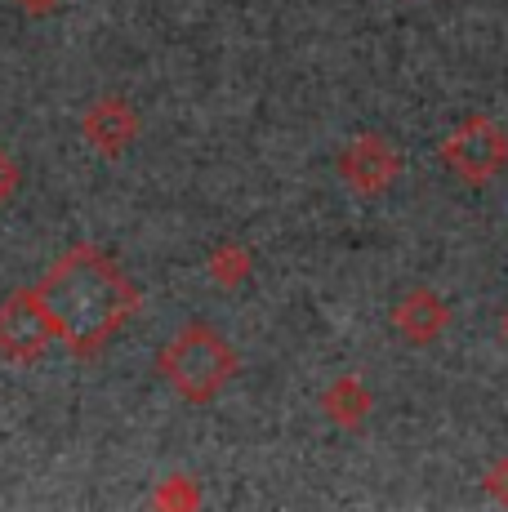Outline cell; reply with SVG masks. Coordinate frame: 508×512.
I'll return each instance as SVG.
<instances>
[{"instance_id":"cell-1","label":"cell","mask_w":508,"mask_h":512,"mask_svg":"<svg viewBox=\"0 0 508 512\" xmlns=\"http://www.w3.org/2000/svg\"><path fill=\"white\" fill-rule=\"evenodd\" d=\"M36 299L54 339L81 361L99 357L112 334L139 312V290L99 245H72L58 254L54 268L36 281Z\"/></svg>"},{"instance_id":"cell-2","label":"cell","mask_w":508,"mask_h":512,"mask_svg":"<svg viewBox=\"0 0 508 512\" xmlns=\"http://www.w3.org/2000/svg\"><path fill=\"white\" fill-rule=\"evenodd\" d=\"M156 370H161V379L170 383L183 401L210 406V401L232 383V374H237V352H232V343L214 326L192 321V326H183L161 348Z\"/></svg>"},{"instance_id":"cell-3","label":"cell","mask_w":508,"mask_h":512,"mask_svg":"<svg viewBox=\"0 0 508 512\" xmlns=\"http://www.w3.org/2000/svg\"><path fill=\"white\" fill-rule=\"evenodd\" d=\"M442 161L455 179L482 187L508 165V134L491 116H468L464 125H455L451 139L442 143Z\"/></svg>"},{"instance_id":"cell-4","label":"cell","mask_w":508,"mask_h":512,"mask_svg":"<svg viewBox=\"0 0 508 512\" xmlns=\"http://www.w3.org/2000/svg\"><path fill=\"white\" fill-rule=\"evenodd\" d=\"M50 339H54V326L45 317L41 299H36V285L0 299V357L23 361V366L27 361H41Z\"/></svg>"},{"instance_id":"cell-5","label":"cell","mask_w":508,"mask_h":512,"mask_svg":"<svg viewBox=\"0 0 508 512\" xmlns=\"http://www.w3.org/2000/svg\"><path fill=\"white\" fill-rule=\"evenodd\" d=\"M339 174H344V183L353 187V192L379 196L388 183L397 179V174H402V156H397L384 139L366 134V139L348 143V152L339 156Z\"/></svg>"},{"instance_id":"cell-6","label":"cell","mask_w":508,"mask_h":512,"mask_svg":"<svg viewBox=\"0 0 508 512\" xmlns=\"http://www.w3.org/2000/svg\"><path fill=\"white\" fill-rule=\"evenodd\" d=\"M81 134H85V143H90L94 152H103V156H121L125 147L139 139V112H134V107L125 103L121 94H103L99 103H94L90 112H85Z\"/></svg>"},{"instance_id":"cell-7","label":"cell","mask_w":508,"mask_h":512,"mask_svg":"<svg viewBox=\"0 0 508 512\" xmlns=\"http://www.w3.org/2000/svg\"><path fill=\"white\" fill-rule=\"evenodd\" d=\"M393 326L402 330L410 343H433L451 326V308H446V299L433 290H410L393 308Z\"/></svg>"},{"instance_id":"cell-8","label":"cell","mask_w":508,"mask_h":512,"mask_svg":"<svg viewBox=\"0 0 508 512\" xmlns=\"http://www.w3.org/2000/svg\"><path fill=\"white\" fill-rule=\"evenodd\" d=\"M321 406H326V415L335 419L339 428H361V419L370 415V392L357 374H344V379H335L321 392Z\"/></svg>"},{"instance_id":"cell-9","label":"cell","mask_w":508,"mask_h":512,"mask_svg":"<svg viewBox=\"0 0 508 512\" xmlns=\"http://www.w3.org/2000/svg\"><path fill=\"white\" fill-rule=\"evenodd\" d=\"M246 272H250V250H241V245H223V250L210 254V277L219 285L246 281Z\"/></svg>"},{"instance_id":"cell-10","label":"cell","mask_w":508,"mask_h":512,"mask_svg":"<svg viewBox=\"0 0 508 512\" xmlns=\"http://www.w3.org/2000/svg\"><path fill=\"white\" fill-rule=\"evenodd\" d=\"M174 481V495H156V504H188V508H197L201 504V495L197 490H192V477H170Z\"/></svg>"},{"instance_id":"cell-11","label":"cell","mask_w":508,"mask_h":512,"mask_svg":"<svg viewBox=\"0 0 508 512\" xmlns=\"http://www.w3.org/2000/svg\"><path fill=\"white\" fill-rule=\"evenodd\" d=\"M14 187H18V165H14V156L0 147V205L14 196Z\"/></svg>"},{"instance_id":"cell-12","label":"cell","mask_w":508,"mask_h":512,"mask_svg":"<svg viewBox=\"0 0 508 512\" xmlns=\"http://www.w3.org/2000/svg\"><path fill=\"white\" fill-rule=\"evenodd\" d=\"M486 490H491V495H500L508 504V459H500V464L486 472Z\"/></svg>"},{"instance_id":"cell-13","label":"cell","mask_w":508,"mask_h":512,"mask_svg":"<svg viewBox=\"0 0 508 512\" xmlns=\"http://www.w3.org/2000/svg\"><path fill=\"white\" fill-rule=\"evenodd\" d=\"M18 5H23L27 14H50V9L58 5V0H18Z\"/></svg>"},{"instance_id":"cell-14","label":"cell","mask_w":508,"mask_h":512,"mask_svg":"<svg viewBox=\"0 0 508 512\" xmlns=\"http://www.w3.org/2000/svg\"><path fill=\"white\" fill-rule=\"evenodd\" d=\"M504 334H508V317H504Z\"/></svg>"}]
</instances>
